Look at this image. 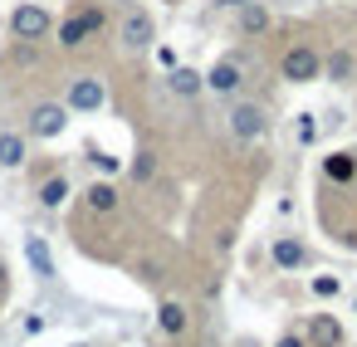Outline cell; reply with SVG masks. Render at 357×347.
Masks as SVG:
<instances>
[{
    "label": "cell",
    "mask_w": 357,
    "mask_h": 347,
    "mask_svg": "<svg viewBox=\"0 0 357 347\" xmlns=\"http://www.w3.org/2000/svg\"><path fill=\"white\" fill-rule=\"evenodd\" d=\"M279 79H284V84H318V79H323V54H318V45L294 40V45L279 54Z\"/></svg>",
    "instance_id": "cell-1"
},
{
    "label": "cell",
    "mask_w": 357,
    "mask_h": 347,
    "mask_svg": "<svg viewBox=\"0 0 357 347\" xmlns=\"http://www.w3.org/2000/svg\"><path fill=\"white\" fill-rule=\"evenodd\" d=\"M118 45H123L128 54H147V49L157 45V20H152L147 6H128V10L118 15Z\"/></svg>",
    "instance_id": "cell-2"
},
{
    "label": "cell",
    "mask_w": 357,
    "mask_h": 347,
    "mask_svg": "<svg viewBox=\"0 0 357 347\" xmlns=\"http://www.w3.org/2000/svg\"><path fill=\"white\" fill-rule=\"evenodd\" d=\"M54 35V15L45 6H35V0H25V6L10 10V40H25V45H45Z\"/></svg>",
    "instance_id": "cell-3"
},
{
    "label": "cell",
    "mask_w": 357,
    "mask_h": 347,
    "mask_svg": "<svg viewBox=\"0 0 357 347\" xmlns=\"http://www.w3.org/2000/svg\"><path fill=\"white\" fill-rule=\"evenodd\" d=\"M108 25V15H103V6H89V10H74L64 25H59V49H79L84 40H93L98 30Z\"/></svg>",
    "instance_id": "cell-4"
},
{
    "label": "cell",
    "mask_w": 357,
    "mask_h": 347,
    "mask_svg": "<svg viewBox=\"0 0 357 347\" xmlns=\"http://www.w3.org/2000/svg\"><path fill=\"white\" fill-rule=\"evenodd\" d=\"M69 128V108L64 103H35L30 108V118H25V137H40V142H54L59 132Z\"/></svg>",
    "instance_id": "cell-5"
},
{
    "label": "cell",
    "mask_w": 357,
    "mask_h": 347,
    "mask_svg": "<svg viewBox=\"0 0 357 347\" xmlns=\"http://www.w3.org/2000/svg\"><path fill=\"white\" fill-rule=\"evenodd\" d=\"M225 128H230V137H235V142H259V137L269 132V118H264V108H259V103H230Z\"/></svg>",
    "instance_id": "cell-6"
},
{
    "label": "cell",
    "mask_w": 357,
    "mask_h": 347,
    "mask_svg": "<svg viewBox=\"0 0 357 347\" xmlns=\"http://www.w3.org/2000/svg\"><path fill=\"white\" fill-rule=\"evenodd\" d=\"M103 103H108V88L98 79H89V74L84 79H69V88H64V108L69 113H98Z\"/></svg>",
    "instance_id": "cell-7"
},
{
    "label": "cell",
    "mask_w": 357,
    "mask_h": 347,
    "mask_svg": "<svg viewBox=\"0 0 357 347\" xmlns=\"http://www.w3.org/2000/svg\"><path fill=\"white\" fill-rule=\"evenodd\" d=\"M240 84H245V64H240L235 54L215 59V64H211V74H206V88H211V93H220V98H235V93H240Z\"/></svg>",
    "instance_id": "cell-8"
},
{
    "label": "cell",
    "mask_w": 357,
    "mask_h": 347,
    "mask_svg": "<svg viewBox=\"0 0 357 347\" xmlns=\"http://www.w3.org/2000/svg\"><path fill=\"white\" fill-rule=\"evenodd\" d=\"M84 206H89L93 215H118V210H123V191H118L108 176H103V181H89V186H84Z\"/></svg>",
    "instance_id": "cell-9"
},
{
    "label": "cell",
    "mask_w": 357,
    "mask_h": 347,
    "mask_svg": "<svg viewBox=\"0 0 357 347\" xmlns=\"http://www.w3.org/2000/svg\"><path fill=\"white\" fill-rule=\"evenodd\" d=\"M269 259H274L284 274H289V269H303V264H308V245L294 240V235H279V240L269 245Z\"/></svg>",
    "instance_id": "cell-10"
},
{
    "label": "cell",
    "mask_w": 357,
    "mask_h": 347,
    "mask_svg": "<svg viewBox=\"0 0 357 347\" xmlns=\"http://www.w3.org/2000/svg\"><path fill=\"white\" fill-rule=\"evenodd\" d=\"M235 30H240V40H259V35H269V10L259 6V0H245L240 15H235Z\"/></svg>",
    "instance_id": "cell-11"
},
{
    "label": "cell",
    "mask_w": 357,
    "mask_h": 347,
    "mask_svg": "<svg viewBox=\"0 0 357 347\" xmlns=\"http://www.w3.org/2000/svg\"><path fill=\"white\" fill-rule=\"evenodd\" d=\"M30 162V137L25 132H0V171H20Z\"/></svg>",
    "instance_id": "cell-12"
},
{
    "label": "cell",
    "mask_w": 357,
    "mask_h": 347,
    "mask_svg": "<svg viewBox=\"0 0 357 347\" xmlns=\"http://www.w3.org/2000/svg\"><path fill=\"white\" fill-rule=\"evenodd\" d=\"M25 259L40 279H59V264H54V249L45 245V235H25Z\"/></svg>",
    "instance_id": "cell-13"
},
{
    "label": "cell",
    "mask_w": 357,
    "mask_h": 347,
    "mask_svg": "<svg viewBox=\"0 0 357 347\" xmlns=\"http://www.w3.org/2000/svg\"><path fill=\"white\" fill-rule=\"evenodd\" d=\"M318 167H323V176H328L333 186H352V181H357V152H328Z\"/></svg>",
    "instance_id": "cell-14"
},
{
    "label": "cell",
    "mask_w": 357,
    "mask_h": 347,
    "mask_svg": "<svg viewBox=\"0 0 357 347\" xmlns=\"http://www.w3.org/2000/svg\"><path fill=\"white\" fill-rule=\"evenodd\" d=\"M308 347H342V323L333 313H313L308 318Z\"/></svg>",
    "instance_id": "cell-15"
},
{
    "label": "cell",
    "mask_w": 357,
    "mask_h": 347,
    "mask_svg": "<svg viewBox=\"0 0 357 347\" xmlns=\"http://www.w3.org/2000/svg\"><path fill=\"white\" fill-rule=\"evenodd\" d=\"M167 88H172L176 98H201V93H206V74H201V69L176 64V69L167 74Z\"/></svg>",
    "instance_id": "cell-16"
},
{
    "label": "cell",
    "mask_w": 357,
    "mask_h": 347,
    "mask_svg": "<svg viewBox=\"0 0 357 347\" xmlns=\"http://www.w3.org/2000/svg\"><path fill=\"white\" fill-rule=\"evenodd\" d=\"M323 79H333V84H352V79H357V54H352V49H333V54H323Z\"/></svg>",
    "instance_id": "cell-17"
},
{
    "label": "cell",
    "mask_w": 357,
    "mask_h": 347,
    "mask_svg": "<svg viewBox=\"0 0 357 347\" xmlns=\"http://www.w3.org/2000/svg\"><path fill=\"white\" fill-rule=\"evenodd\" d=\"M35 196H40V206H45V210H59V206L74 196V181H69L64 171H54L50 181H40V191H35Z\"/></svg>",
    "instance_id": "cell-18"
},
{
    "label": "cell",
    "mask_w": 357,
    "mask_h": 347,
    "mask_svg": "<svg viewBox=\"0 0 357 347\" xmlns=\"http://www.w3.org/2000/svg\"><path fill=\"white\" fill-rule=\"evenodd\" d=\"M157 327H162L167 337H181V332H186V303L167 298V303L157 308Z\"/></svg>",
    "instance_id": "cell-19"
},
{
    "label": "cell",
    "mask_w": 357,
    "mask_h": 347,
    "mask_svg": "<svg viewBox=\"0 0 357 347\" xmlns=\"http://www.w3.org/2000/svg\"><path fill=\"white\" fill-rule=\"evenodd\" d=\"M89 162H93L103 176H118V171H123V157H113V152H103V147H89Z\"/></svg>",
    "instance_id": "cell-20"
},
{
    "label": "cell",
    "mask_w": 357,
    "mask_h": 347,
    "mask_svg": "<svg viewBox=\"0 0 357 347\" xmlns=\"http://www.w3.org/2000/svg\"><path fill=\"white\" fill-rule=\"evenodd\" d=\"M298 142H303V147L318 142V113H298Z\"/></svg>",
    "instance_id": "cell-21"
},
{
    "label": "cell",
    "mask_w": 357,
    "mask_h": 347,
    "mask_svg": "<svg viewBox=\"0 0 357 347\" xmlns=\"http://www.w3.org/2000/svg\"><path fill=\"white\" fill-rule=\"evenodd\" d=\"M308 288H313V298H337V288H342V284H337L333 274H318V279H313Z\"/></svg>",
    "instance_id": "cell-22"
},
{
    "label": "cell",
    "mask_w": 357,
    "mask_h": 347,
    "mask_svg": "<svg viewBox=\"0 0 357 347\" xmlns=\"http://www.w3.org/2000/svg\"><path fill=\"white\" fill-rule=\"evenodd\" d=\"M132 176H137V181H152V176H157V162H152V152H137V162H132Z\"/></svg>",
    "instance_id": "cell-23"
},
{
    "label": "cell",
    "mask_w": 357,
    "mask_h": 347,
    "mask_svg": "<svg viewBox=\"0 0 357 347\" xmlns=\"http://www.w3.org/2000/svg\"><path fill=\"white\" fill-rule=\"evenodd\" d=\"M157 64L172 74V69H176V49H167V45H162V49H157Z\"/></svg>",
    "instance_id": "cell-24"
},
{
    "label": "cell",
    "mask_w": 357,
    "mask_h": 347,
    "mask_svg": "<svg viewBox=\"0 0 357 347\" xmlns=\"http://www.w3.org/2000/svg\"><path fill=\"white\" fill-rule=\"evenodd\" d=\"M279 347H308V337H298V332H284V337H279Z\"/></svg>",
    "instance_id": "cell-25"
},
{
    "label": "cell",
    "mask_w": 357,
    "mask_h": 347,
    "mask_svg": "<svg viewBox=\"0 0 357 347\" xmlns=\"http://www.w3.org/2000/svg\"><path fill=\"white\" fill-rule=\"evenodd\" d=\"M74 347H93V342H74Z\"/></svg>",
    "instance_id": "cell-26"
},
{
    "label": "cell",
    "mask_w": 357,
    "mask_h": 347,
    "mask_svg": "<svg viewBox=\"0 0 357 347\" xmlns=\"http://www.w3.org/2000/svg\"><path fill=\"white\" fill-rule=\"evenodd\" d=\"M352 313H357V298H352Z\"/></svg>",
    "instance_id": "cell-27"
},
{
    "label": "cell",
    "mask_w": 357,
    "mask_h": 347,
    "mask_svg": "<svg viewBox=\"0 0 357 347\" xmlns=\"http://www.w3.org/2000/svg\"><path fill=\"white\" fill-rule=\"evenodd\" d=\"M0 88H6V84H0Z\"/></svg>",
    "instance_id": "cell-28"
}]
</instances>
